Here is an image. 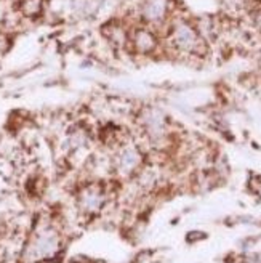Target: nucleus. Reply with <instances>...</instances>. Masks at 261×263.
Wrapping results in <instances>:
<instances>
[{
  "mask_svg": "<svg viewBox=\"0 0 261 263\" xmlns=\"http://www.w3.org/2000/svg\"><path fill=\"white\" fill-rule=\"evenodd\" d=\"M56 246H58L56 234L51 231H45L34 239V242L29 246L28 252L31 258H45L56 251Z\"/></svg>",
  "mask_w": 261,
  "mask_h": 263,
  "instance_id": "1",
  "label": "nucleus"
},
{
  "mask_svg": "<svg viewBox=\"0 0 261 263\" xmlns=\"http://www.w3.org/2000/svg\"><path fill=\"white\" fill-rule=\"evenodd\" d=\"M167 0H146L143 5V16L148 21H159L165 15Z\"/></svg>",
  "mask_w": 261,
  "mask_h": 263,
  "instance_id": "2",
  "label": "nucleus"
},
{
  "mask_svg": "<svg viewBox=\"0 0 261 263\" xmlns=\"http://www.w3.org/2000/svg\"><path fill=\"white\" fill-rule=\"evenodd\" d=\"M133 45L135 50L139 53H149V51L155 47V39L152 34L146 29H138L133 35Z\"/></svg>",
  "mask_w": 261,
  "mask_h": 263,
  "instance_id": "3",
  "label": "nucleus"
},
{
  "mask_svg": "<svg viewBox=\"0 0 261 263\" xmlns=\"http://www.w3.org/2000/svg\"><path fill=\"white\" fill-rule=\"evenodd\" d=\"M176 44L181 47V48H192L195 45V34L186 28V26H181L176 31Z\"/></svg>",
  "mask_w": 261,
  "mask_h": 263,
  "instance_id": "4",
  "label": "nucleus"
},
{
  "mask_svg": "<svg viewBox=\"0 0 261 263\" xmlns=\"http://www.w3.org/2000/svg\"><path fill=\"white\" fill-rule=\"evenodd\" d=\"M75 11L82 16H90L99 8V0H77L74 4Z\"/></svg>",
  "mask_w": 261,
  "mask_h": 263,
  "instance_id": "5",
  "label": "nucleus"
},
{
  "mask_svg": "<svg viewBox=\"0 0 261 263\" xmlns=\"http://www.w3.org/2000/svg\"><path fill=\"white\" fill-rule=\"evenodd\" d=\"M117 161L121 164V168H130V167H135V164L138 162V153L133 148H125L121 151Z\"/></svg>",
  "mask_w": 261,
  "mask_h": 263,
  "instance_id": "6",
  "label": "nucleus"
},
{
  "mask_svg": "<svg viewBox=\"0 0 261 263\" xmlns=\"http://www.w3.org/2000/svg\"><path fill=\"white\" fill-rule=\"evenodd\" d=\"M21 11L26 16H37L42 11V0H23Z\"/></svg>",
  "mask_w": 261,
  "mask_h": 263,
  "instance_id": "7",
  "label": "nucleus"
}]
</instances>
